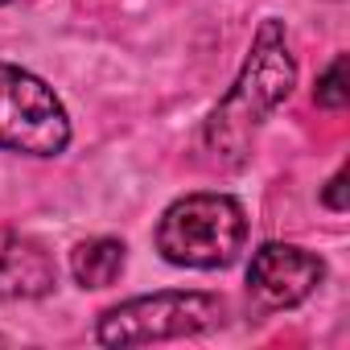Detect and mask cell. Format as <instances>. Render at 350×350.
<instances>
[{
    "mask_svg": "<svg viewBox=\"0 0 350 350\" xmlns=\"http://www.w3.org/2000/svg\"><path fill=\"white\" fill-rule=\"evenodd\" d=\"M297 83V62L288 54V38L280 21H264L256 29L252 54L239 70V79L231 83V91L223 95V103L211 111L206 128H202V144L219 165H239L252 148L256 128L293 95Z\"/></svg>",
    "mask_w": 350,
    "mask_h": 350,
    "instance_id": "1",
    "label": "cell"
},
{
    "mask_svg": "<svg viewBox=\"0 0 350 350\" xmlns=\"http://www.w3.org/2000/svg\"><path fill=\"white\" fill-rule=\"evenodd\" d=\"M247 239V215L231 194H186L157 223V252L178 268H227Z\"/></svg>",
    "mask_w": 350,
    "mask_h": 350,
    "instance_id": "2",
    "label": "cell"
},
{
    "mask_svg": "<svg viewBox=\"0 0 350 350\" xmlns=\"http://www.w3.org/2000/svg\"><path fill=\"white\" fill-rule=\"evenodd\" d=\"M227 301L215 293H152L111 305L99 317L95 338L103 346H144L165 338H186L223 325Z\"/></svg>",
    "mask_w": 350,
    "mask_h": 350,
    "instance_id": "3",
    "label": "cell"
},
{
    "mask_svg": "<svg viewBox=\"0 0 350 350\" xmlns=\"http://www.w3.org/2000/svg\"><path fill=\"white\" fill-rule=\"evenodd\" d=\"M70 144V116L62 99L29 70L0 62V148L58 157Z\"/></svg>",
    "mask_w": 350,
    "mask_h": 350,
    "instance_id": "4",
    "label": "cell"
},
{
    "mask_svg": "<svg viewBox=\"0 0 350 350\" xmlns=\"http://www.w3.org/2000/svg\"><path fill=\"white\" fill-rule=\"evenodd\" d=\"M321 276H325V264L313 252L297 243H264L260 252H252L247 293L264 309H293L321 284Z\"/></svg>",
    "mask_w": 350,
    "mask_h": 350,
    "instance_id": "5",
    "label": "cell"
},
{
    "mask_svg": "<svg viewBox=\"0 0 350 350\" xmlns=\"http://www.w3.org/2000/svg\"><path fill=\"white\" fill-rule=\"evenodd\" d=\"M54 284H58L54 256L38 239L0 227V301H33L54 293Z\"/></svg>",
    "mask_w": 350,
    "mask_h": 350,
    "instance_id": "6",
    "label": "cell"
},
{
    "mask_svg": "<svg viewBox=\"0 0 350 350\" xmlns=\"http://www.w3.org/2000/svg\"><path fill=\"white\" fill-rule=\"evenodd\" d=\"M124 272V243L120 239H83L75 252H70V276L83 284V288H107L116 284Z\"/></svg>",
    "mask_w": 350,
    "mask_h": 350,
    "instance_id": "7",
    "label": "cell"
},
{
    "mask_svg": "<svg viewBox=\"0 0 350 350\" xmlns=\"http://www.w3.org/2000/svg\"><path fill=\"white\" fill-rule=\"evenodd\" d=\"M313 99H317V107H329V111H342V107L350 103V91H346V54H338V58L325 66V75L317 79Z\"/></svg>",
    "mask_w": 350,
    "mask_h": 350,
    "instance_id": "8",
    "label": "cell"
},
{
    "mask_svg": "<svg viewBox=\"0 0 350 350\" xmlns=\"http://www.w3.org/2000/svg\"><path fill=\"white\" fill-rule=\"evenodd\" d=\"M321 202H325L329 211H346V169H338L334 178H329V186H325Z\"/></svg>",
    "mask_w": 350,
    "mask_h": 350,
    "instance_id": "9",
    "label": "cell"
},
{
    "mask_svg": "<svg viewBox=\"0 0 350 350\" xmlns=\"http://www.w3.org/2000/svg\"><path fill=\"white\" fill-rule=\"evenodd\" d=\"M0 5H5V0H0Z\"/></svg>",
    "mask_w": 350,
    "mask_h": 350,
    "instance_id": "10",
    "label": "cell"
}]
</instances>
